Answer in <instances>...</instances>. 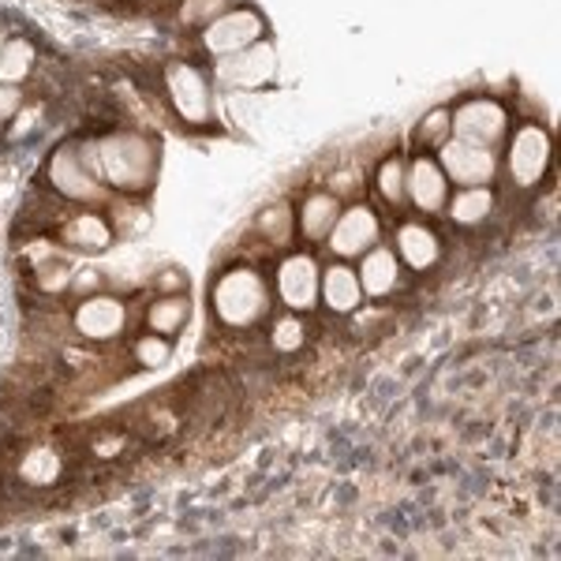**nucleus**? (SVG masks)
I'll return each mask as SVG.
<instances>
[{"label": "nucleus", "mask_w": 561, "mask_h": 561, "mask_svg": "<svg viewBox=\"0 0 561 561\" xmlns=\"http://www.w3.org/2000/svg\"><path fill=\"white\" fill-rule=\"evenodd\" d=\"M449 128H454L457 139L494 150L497 142L510 135V113H505L497 102H491V98H472V102H465L457 108Z\"/></svg>", "instance_id": "nucleus-3"}, {"label": "nucleus", "mask_w": 561, "mask_h": 561, "mask_svg": "<svg viewBox=\"0 0 561 561\" xmlns=\"http://www.w3.org/2000/svg\"><path fill=\"white\" fill-rule=\"evenodd\" d=\"M187 319V300H180V296H165V300H158L150 307L147 314V325L153 333H176L180 325Z\"/></svg>", "instance_id": "nucleus-20"}, {"label": "nucleus", "mask_w": 561, "mask_h": 561, "mask_svg": "<svg viewBox=\"0 0 561 561\" xmlns=\"http://www.w3.org/2000/svg\"><path fill=\"white\" fill-rule=\"evenodd\" d=\"M359 285L367 296H389L401 285V259L389 248H370L364 266H359Z\"/></svg>", "instance_id": "nucleus-16"}, {"label": "nucleus", "mask_w": 561, "mask_h": 561, "mask_svg": "<svg viewBox=\"0 0 561 561\" xmlns=\"http://www.w3.org/2000/svg\"><path fill=\"white\" fill-rule=\"evenodd\" d=\"M550 165V135L542 124H520L510 139V158H505V169H510L513 184L517 187H536L542 173Z\"/></svg>", "instance_id": "nucleus-4"}, {"label": "nucleus", "mask_w": 561, "mask_h": 561, "mask_svg": "<svg viewBox=\"0 0 561 561\" xmlns=\"http://www.w3.org/2000/svg\"><path fill=\"white\" fill-rule=\"evenodd\" d=\"M83 161L94 176L108 180L124 192H139L153 184V142L135 131H116L83 150Z\"/></svg>", "instance_id": "nucleus-1"}, {"label": "nucleus", "mask_w": 561, "mask_h": 561, "mask_svg": "<svg viewBox=\"0 0 561 561\" xmlns=\"http://www.w3.org/2000/svg\"><path fill=\"white\" fill-rule=\"evenodd\" d=\"M277 293L280 300L296 311H311L314 307V296H319V270L307 255H293L280 262L277 270Z\"/></svg>", "instance_id": "nucleus-11"}, {"label": "nucleus", "mask_w": 561, "mask_h": 561, "mask_svg": "<svg viewBox=\"0 0 561 561\" xmlns=\"http://www.w3.org/2000/svg\"><path fill=\"white\" fill-rule=\"evenodd\" d=\"M404 195L412 198V206H420L423 214H442L449 203V180L442 173V165L434 158H415L412 169L404 173Z\"/></svg>", "instance_id": "nucleus-10"}, {"label": "nucleus", "mask_w": 561, "mask_h": 561, "mask_svg": "<svg viewBox=\"0 0 561 561\" xmlns=\"http://www.w3.org/2000/svg\"><path fill=\"white\" fill-rule=\"evenodd\" d=\"M217 79L229 83L232 90H259L274 79V49L270 45H248V49L232 53V57L217 60Z\"/></svg>", "instance_id": "nucleus-8"}, {"label": "nucleus", "mask_w": 561, "mask_h": 561, "mask_svg": "<svg viewBox=\"0 0 561 561\" xmlns=\"http://www.w3.org/2000/svg\"><path fill=\"white\" fill-rule=\"evenodd\" d=\"M262 31H266V23H262L255 8H232V12L217 15L214 23H206L203 45L214 57H232V53L255 45L262 38Z\"/></svg>", "instance_id": "nucleus-6"}, {"label": "nucleus", "mask_w": 561, "mask_h": 561, "mask_svg": "<svg viewBox=\"0 0 561 561\" xmlns=\"http://www.w3.org/2000/svg\"><path fill=\"white\" fill-rule=\"evenodd\" d=\"M438 165L446 180H454L460 187H479V184H491L497 176V153L486 147H476V142L465 139H449L442 142L438 150Z\"/></svg>", "instance_id": "nucleus-5"}, {"label": "nucleus", "mask_w": 561, "mask_h": 561, "mask_svg": "<svg viewBox=\"0 0 561 561\" xmlns=\"http://www.w3.org/2000/svg\"><path fill=\"white\" fill-rule=\"evenodd\" d=\"M446 124H449V121H446V113H434L431 121H427V128H423V135H420V139H423V142H431L434 135H438L442 128H446Z\"/></svg>", "instance_id": "nucleus-27"}, {"label": "nucleus", "mask_w": 561, "mask_h": 561, "mask_svg": "<svg viewBox=\"0 0 561 561\" xmlns=\"http://www.w3.org/2000/svg\"><path fill=\"white\" fill-rule=\"evenodd\" d=\"M446 206H449V217H454L457 225H479V221H486L494 210V192H491V184L465 187V192Z\"/></svg>", "instance_id": "nucleus-19"}, {"label": "nucleus", "mask_w": 561, "mask_h": 561, "mask_svg": "<svg viewBox=\"0 0 561 561\" xmlns=\"http://www.w3.org/2000/svg\"><path fill=\"white\" fill-rule=\"evenodd\" d=\"M375 240H378V217L370 206H348V210H341L330 237H325V243H330L341 259L364 255V251L375 248Z\"/></svg>", "instance_id": "nucleus-9"}, {"label": "nucleus", "mask_w": 561, "mask_h": 561, "mask_svg": "<svg viewBox=\"0 0 561 561\" xmlns=\"http://www.w3.org/2000/svg\"><path fill=\"white\" fill-rule=\"evenodd\" d=\"M23 476L34 479V483H49V479L60 476V457L53 449H31V457L23 460Z\"/></svg>", "instance_id": "nucleus-22"}, {"label": "nucleus", "mask_w": 561, "mask_h": 561, "mask_svg": "<svg viewBox=\"0 0 561 561\" xmlns=\"http://www.w3.org/2000/svg\"><path fill=\"white\" fill-rule=\"evenodd\" d=\"M165 90H169V102L187 124H206L214 116L210 105V83L195 65H169L165 68Z\"/></svg>", "instance_id": "nucleus-7"}, {"label": "nucleus", "mask_w": 561, "mask_h": 561, "mask_svg": "<svg viewBox=\"0 0 561 561\" xmlns=\"http://www.w3.org/2000/svg\"><path fill=\"white\" fill-rule=\"evenodd\" d=\"M34 65V53L26 42H8L4 53H0V79H8V83H20V79L31 71Z\"/></svg>", "instance_id": "nucleus-21"}, {"label": "nucleus", "mask_w": 561, "mask_h": 561, "mask_svg": "<svg viewBox=\"0 0 561 561\" xmlns=\"http://www.w3.org/2000/svg\"><path fill=\"white\" fill-rule=\"evenodd\" d=\"M337 214H341L337 195H330V192L307 195V203L300 206V232L311 243H319V240L330 237V229H333V221H337Z\"/></svg>", "instance_id": "nucleus-17"}, {"label": "nucleus", "mask_w": 561, "mask_h": 561, "mask_svg": "<svg viewBox=\"0 0 561 561\" xmlns=\"http://www.w3.org/2000/svg\"><path fill=\"white\" fill-rule=\"evenodd\" d=\"M270 341H274V348H280V352H293V348H300V341H304V325L296 322V319L277 322V330L270 333Z\"/></svg>", "instance_id": "nucleus-24"}, {"label": "nucleus", "mask_w": 561, "mask_h": 561, "mask_svg": "<svg viewBox=\"0 0 561 561\" xmlns=\"http://www.w3.org/2000/svg\"><path fill=\"white\" fill-rule=\"evenodd\" d=\"M378 195L386 203H401L404 198V165L401 158H389L382 169H378Z\"/></svg>", "instance_id": "nucleus-23"}, {"label": "nucleus", "mask_w": 561, "mask_h": 561, "mask_svg": "<svg viewBox=\"0 0 561 561\" xmlns=\"http://www.w3.org/2000/svg\"><path fill=\"white\" fill-rule=\"evenodd\" d=\"M214 311H217V319L225 325H232V330H248V325H255L259 319H266L270 314L266 277L248 266L225 270L214 285Z\"/></svg>", "instance_id": "nucleus-2"}, {"label": "nucleus", "mask_w": 561, "mask_h": 561, "mask_svg": "<svg viewBox=\"0 0 561 561\" xmlns=\"http://www.w3.org/2000/svg\"><path fill=\"white\" fill-rule=\"evenodd\" d=\"M65 240L87 251H102L108 248V240H113V229H108V221L102 214H76L65 225Z\"/></svg>", "instance_id": "nucleus-18"}, {"label": "nucleus", "mask_w": 561, "mask_h": 561, "mask_svg": "<svg viewBox=\"0 0 561 561\" xmlns=\"http://www.w3.org/2000/svg\"><path fill=\"white\" fill-rule=\"evenodd\" d=\"M49 180L65 198H94L98 195L94 173L87 169L83 150H76V147H60L57 153H53V158H49Z\"/></svg>", "instance_id": "nucleus-12"}, {"label": "nucleus", "mask_w": 561, "mask_h": 561, "mask_svg": "<svg viewBox=\"0 0 561 561\" xmlns=\"http://www.w3.org/2000/svg\"><path fill=\"white\" fill-rule=\"evenodd\" d=\"M206 8H210V15H214V12H221V8H225V0H187L184 20L187 23H206Z\"/></svg>", "instance_id": "nucleus-26"}, {"label": "nucleus", "mask_w": 561, "mask_h": 561, "mask_svg": "<svg viewBox=\"0 0 561 561\" xmlns=\"http://www.w3.org/2000/svg\"><path fill=\"white\" fill-rule=\"evenodd\" d=\"M76 325H79V333H83V337L108 341V337H116V333H121L124 307H121V300H113V296H94V300H87L76 311Z\"/></svg>", "instance_id": "nucleus-13"}, {"label": "nucleus", "mask_w": 561, "mask_h": 561, "mask_svg": "<svg viewBox=\"0 0 561 561\" xmlns=\"http://www.w3.org/2000/svg\"><path fill=\"white\" fill-rule=\"evenodd\" d=\"M135 356H139V364H147V367H158V364H165V356H169V345L165 341H158V337H142L139 345H135Z\"/></svg>", "instance_id": "nucleus-25"}, {"label": "nucleus", "mask_w": 561, "mask_h": 561, "mask_svg": "<svg viewBox=\"0 0 561 561\" xmlns=\"http://www.w3.org/2000/svg\"><path fill=\"white\" fill-rule=\"evenodd\" d=\"M438 255H442V243L427 225L420 221L401 225V232H397V259H404L420 274V270H431Z\"/></svg>", "instance_id": "nucleus-15"}, {"label": "nucleus", "mask_w": 561, "mask_h": 561, "mask_svg": "<svg viewBox=\"0 0 561 561\" xmlns=\"http://www.w3.org/2000/svg\"><path fill=\"white\" fill-rule=\"evenodd\" d=\"M322 285V296H325V307H330L333 314H348L356 311L359 300H364V285H359V274L345 262H333L330 270H325V277L319 280Z\"/></svg>", "instance_id": "nucleus-14"}]
</instances>
